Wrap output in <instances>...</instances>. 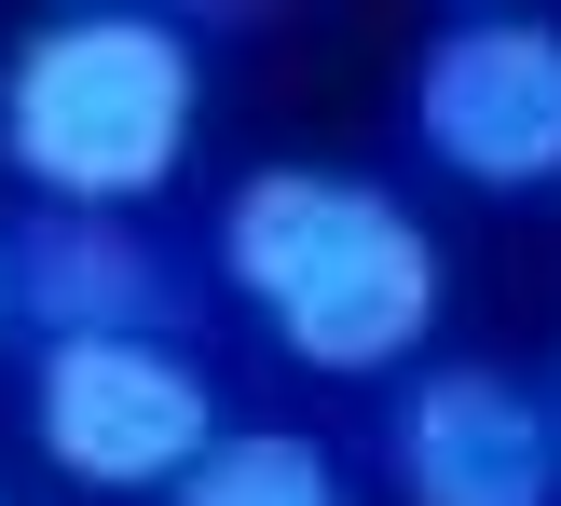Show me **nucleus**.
Here are the masks:
<instances>
[{
	"label": "nucleus",
	"instance_id": "obj_3",
	"mask_svg": "<svg viewBox=\"0 0 561 506\" xmlns=\"http://www.w3.org/2000/svg\"><path fill=\"white\" fill-rule=\"evenodd\" d=\"M27 438L82 493H179L206 465V438H219V398L164 329H137V343H42Z\"/></svg>",
	"mask_w": 561,
	"mask_h": 506
},
{
	"label": "nucleus",
	"instance_id": "obj_5",
	"mask_svg": "<svg viewBox=\"0 0 561 506\" xmlns=\"http://www.w3.org/2000/svg\"><path fill=\"white\" fill-rule=\"evenodd\" d=\"M398 493L411 506H548L561 438L507 370H425L398 398Z\"/></svg>",
	"mask_w": 561,
	"mask_h": 506
},
{
	"label": "nucleus",
	"instance_id": "obj_1",
	"mask_svg": "<svg viewBox=\"0 0 561 506\" xmlns=\"http://www.w3.org/2000/svg\"><path fill=\"white\" fill-rule=\"evenodd\" d=\"M206 124V69L192 27L137 14V0H82V14L14 27L0 55V164L42 192L55 219H124L192 164Z\"/></svg>",
	"mask_w": 561,
	"mask_h": 506
},
{
	"label": "nucleus",
	"instance_id": "obj_8",
	"mask_svg": "<svg viewBox=\"0 0 561 506\" xmlns=\"http://www.w3.org/2000/svg\"><path fill=\"white\" fill-rule=\"evenodd\" d=\"M0 315H14V288H0Z\"/></svg>",
	"mask_w": 561,
	"mask_h": 506
},
{
	"label": "nucleus",
	"instance_id": "obj_7",
	"mask_svg": "<svg viewBox=\"0 0 561 506\" xmlns=\"http://www.w3.org/2000/svg\"><path fill=\"white\" fill-rule=\"evenodd\" d=\"M179 506H356V493H343V465L301 425H233V438H206V465L179 480Z\"/></svg>",
	"mask_w": 561,
	"mask_h": 506
},
{
	"label": "nucleus",
	"instance_id": "obj_2",
	"mask_svg": "<svg viewBox=\"0 0 561 506\" xmlns=\"http://www.w3.org/2000/svg\"><path fill=\"white\" fill-rule=\"evenodd\" d=\"M219 274L301 370H411L438 329V233L398 192L316 164H274L219 206Z\"/></svg>",
	"mask_w": 561,
	"mask_h": 506
},
{
	"label": "nucleus",
	"instance_id": "obj_4",
	"mask_svg": "<svg viewBox=\"0 0 561 506\" xmlns=\"http://www.w3.org/2000/svg\"><path fill=\"white\" fill-rule=\"evenodd\" d=\"M411 137L466 192H548L561 179V27L548 14H453L411 69Z\"/></svg>",
	"mask_w": 561,
	"mask_h": 506
},
{
	"label": "nucleus",
	"instance_id": "obj_6",
	"mask_svg": "<svg viewBox=\"0 0 561 506\" xmlns=\"http://www.w3.org/2000/svg\"><path fill=\"white\" fill-rule=\"evenodd\" d=\"M0 288H14V315L42 343H137V329H164V261L124 219H55L42 206L0 246Z\"/></svg>",
	"mask_w": 561,
	"mask_h": 506
}]
</instances>
